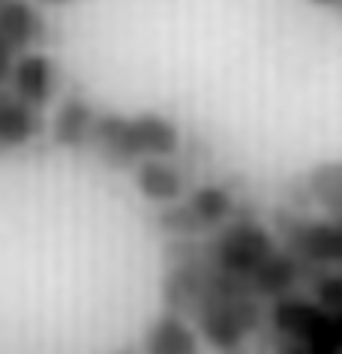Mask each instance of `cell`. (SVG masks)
I'll list each match as a JSON object with an SVG mask.
<instances>
[{
	"instance_id": "cell-1",
	"label": "cell",
	"mask_w": 342,
	"mask_h": 354,
	"mask_svg": "<svg viewBox=\"0 0 342 354\" xmlns=\"http://www.w3.org/2000/svg\"><path fill=\"white\" fill-rule=\"evenodd\" d=\"M87 145L96 150L102 162L114 168H133L151 156L171 159L180 150V129L174 120L153 111L135 114V118L96 114Z\"/></svg>"
},
{
	"instance_id": "cell-2",
	"label": "cell",
	"mask_w": 342,
	"mask_h": 354,
	"mask_svg": "<svg viewBox=\"0 0 342 354\" xmlns=\"http://www.w3.org/2000/svg\"><path fill=\"white\" fill-rule=\"evenodd\" d=\"M198 327L205 339L219 351L240 348V342L258 327V304L249 295H219V291L207 288L201 291V300L196 306Z\"/></svg>"
},
{
	"instance_id": "cell-3",
	"label": "cell",
	"mask_w": 342,
	"mask_h": 354,
	"mask_svg": "<svg viewBox=\"0 0 342 354\" xmlns=\"http://www.w3.org/2000/svg\"><path fill=\"white\" fill-rule=\"evenodd\" d=\"M276 250L274 234L252 219H234L216 234L205 250V268L225 270L231 277H249L270 252Z\"/></svg>"
},
{
	"instance_id": "cell-4",
	"label": "cell",
	"mask_w": 342,
	"mask_h": 354,
	"mask_svg": "<svg viewBox=\"0 0 342 354\" xmlns=\"http://www.w3.org/2000/svg\"><path fill=\"white\" fill-rule=\"evenodd\" d=\"M283 219V237L288 243V252L301 255L303 261L312 264H342V219H288L285 214L276 216Z\"/></svg>"
},
{
	"instance_id": "cell-5",
	"label": "cell",
	"mask_w": 342,
	"mask_h": 354,
	"mask_svg": "<svg viewBox=\"0 0 342 354\" xmlns=\"http://www.w3.org/2000/svg\"><path fill=\"white\" fill-rule=\"evenodd\" d=\"M10 84H12L10 91L15 96H21L24 102H30L33 109H46V105L55 100L57 84H60L57 64L48 55H42L39 48L21 51V55L12 60Z\"/></svg>"
},
{
	"instance_id": "cell-6",
	"label": "cell",
	"mask_w": 342,
	"mask_h": 354,
	"mask_svg": "<svg viewBox=\"0 0 342 354\" xmlns=\"http://www.w3.org/2000/svg\"><path fill=\"white\" fill-rule=\"evenodd\" d=\"M0 39L15 55L33 51L48 39V24L30 0H0Z\"/></svg>"
},
{
	"instance_id": "cell-7",
	"label": "cell",
	"mask_w": 342,
	"mask_h": 354,
	"mask_svg": "<svg viewBox=\"0 0 342 354\" xmlns=\"http://www.w3.org/2000/svg\"><path fill=\"white\" fill-rule=\"evenodd\" d=\"M42 129H46L42 109H33L21 96L0 87V153L30 145L42 136Z\"/></svg>"
},
{
	"instance_id": "cell-8",
	"label": "cell",
	"mask_w": 342,
	"mask_h": 354,
	"mask_svg": "<svg viewBox=\"0 0 342 354\" xmlns=\"http://www.w3.org/2000/svg\"><path fill=\"white\" fill-rule=\"evenodd\" d=\"M135 187L147 201H153V205H171V201L183 198L187 180H183L180 168L171 165L169 159L151 156L135 165Z\"/></svg>"
},
{
	"instance_id": "cell-9",
	"label": "cell",
	"mask_w": 342,
	"mask_h": 354,
	"mask_svg": "<svg viewBox=\"0 0 342 354\" xmlns=\"http://www.w3.org/2000/svg\"><path fill=\"white\" fill-rule=\"evenodd\" d=\"M297 277H301V264H297L294 255L274 250L256 270L249 273L247 279H249L252 295H261V297H285L288 291L297 286Z\"/></svg>"
},
{
	"instance_id": "cell-10",
	"label": "cell",
	"mask_w": 342,
	"mask_h": 354,
	"mask_svg": "<svg viewBox=\"0 0 342 354\" xmlns=\"http://www.w3.org/2000/svg\"><path fill=\"white\" fill-rule=\"evenodd\" d=\"M144 351L147 354H201L196 330L174 313L160 315L151 327H147Z\"/></svg>"
},
{
	"instance_id": "cell-11",
	"label": "cell",
	"mask_w": 342,
	"mask_h": 354,
	"mask_svg": "<svg viewBox=\"0 0 342 354\" xmlns=\"http://www.w3.org/2000/svg\"><path fill=\"white\" fill-rule=\"evenodd\" d=\"M93 120H96L93 105L82 100V96H69L55 114L51 138H55L60 147H84L87 138H91Z\"/></svg>"
},
{
	"instance_id": "cell-12",
	"label": "cell",
	"mask_w": 342,
	"mask_h": 354,
	"mask_svg": "<svg viewBox=\"0 0 342 354\" xmlns=\"http://www.w3.org/2000/svg\"><path fill=\"white\" fill-rule=\"evenodd\" d=\"M330 313L319 304H310V300H301V297H279V304L274 306V313H270V322L279 333H285L288 339H306L310 330L315 324L321 322V318H327Z\"/></svg>"
},
{
	"instance_id": "cell-13",
	"label": "cell",
	"mask_w": 342,
	"mask_h": 354,
	"mask_svg": "<svg viewBox=\"0 0 342 354\" xmlns=\"http://www.w3.org/2000/svg\"><path fill=\"white\" fill-rule=\"evenodd\" d=\"M189 207H192V214L198 216V223L205 225V232H210V228H219V225H225L228 219H231L234 198H231V192L228 189L207 183V187H198L189 196Z\"/></svg>"
},
{
	"instance_id": "cell-14",
	"label": "cell",
	"mask_w": 342,
	"mask_h": 354,
	"mask_svg": "<svg viewBox=\"0 0 342 354\" xmlns=\"http://www.w3.org/2000/svg\"><path fill=\"white\" fill-rule=\"evenodd\" d=\"M310 196L330 210V216L342 219V162H321L306 174Z\"/></svg>"
},
{
	"instance_id": "cell-15",
	"label": "cell",
	"mask_w": 342,
	"mask_h": 354,
	"mask_svg": "<svg viewBox=\"0 0 342 354\" xmlns=\"http://www.w3.org/2000/svg\"><path fill=\"white\" fill-rule=\"evenodd\" d=\"M165 210L160 214V228L169 232L174 237H196V234H205V225L198 223V216L192 214L189 201H171V205H162Z\"/></svg>"
},
{
	"instance_id": "cell-16",
	"label": "cell",
	"mask_w": 342,
	"mask_h": 354,
	"mask_svg": "<svg viewBox=\"0 0 342 354\" xmlns=\"http://www.w3.org/2000/svg\"><path fill=\"white\" fill-rule=\"evenodd\" d=\"M310 354H339V330H336V318L333 313L327 318H321L319 324L310 330L306 339H301Z\"/></svg>"
},
{
	"instance_id": "cell-17",
	"label": "cell",
	"mask_w": 342,
	"mask_h": 354,
	"mask_svg": "<svg viewBox=\"0 0 342 354\" xmlns=\"http://www.w3.org/2000/svg\"><path fill=\"white\" fill-rule=\"evenodd\" d=\"M315 304L327 313H342V273H324L315 282Z\"/></svg>"
},
{
	"instance_id": "cell-18",
	"label": "cell",
	"mask_w": 342,
	"mask_h": 354,
	"mask_svg": "<svg viewBox=\"0 0 342 354\" xmlns=\"http://www.w3.org/2000/svg\"><path fill=\"white\" fill-rule=\"evenodd\" d=\"M12 60H15V51L6 46L3 39H0V87H3V82L10 78V69H12Z\"/></svg>"
},
{
	"instance_id": "cell-19",
	"label": "cell",
	"mask_w": 342,
	"mask_h": 354,
	"mask_svg": "<svg viewBox=\"0 0 342 354\" xmlns=\"http://www.w3.org/2000/svg\"><path fill=\"white\" fill-rule=\"evenodd\" d=\"M279 354H310V351H306V345H303V342L288 339V342L283 345V351H279Z\"/></svg>"
},
{
	"instance_id": "cell-20",
	"label": "cell",
	"mask_w": 342,
	"mask_h": 354,
	"mask_svg": "<svg viewBox=\"0 0 342 354\" xmlns=\"http://www.w3.org/2000/svg\"><path fill=\"white\" fill-rule=\"evenodd\" d=\"M333 318H336V330H339V354H342V313H333Z\"/></svg>"
},
{
	"instance_id": "cell-21",
	"label": "cell",
	"mask_w": 342,
	"mask_h": 354,
	"mask_svg": "<svg viewBox=\"0 0 342 354\" xmlns=\"http://www.w3.org/2000/svg\"><path fill=\"white\" fill-rule=\"evenodd\" d=\"M312 3H315V6H333V10H336L342 0H312Z\"/></svg>"
},
{
	"instance_id": "cell-22",
	"label": "cell",
	"mask_w": 342,
	"mask_h": 354,
	"mask_svg": "<svg viewBox=\"0 0 342 354\" xmlns=\"http://www.w3.org/2000/svg\"><path fill=\"white\" fill-rule=\"evenodd\" d=\"M39 3H48V6H64V3H69V0H39Z\"/></svg>"
},
{
	"instance_id": "cell-23",
	"label": "cell",
	"mask_w": 342,
	"mask_h": 354,
	"mask_svg": "<svg viewBox=\"0 0 342 354\" xmlns=\"http://www.w3.org/2000/svg\"><path fill=\"white\" fill-rule=\"evenodd\" d=\"M222 354H243L240 348H228V351H222Z\"/></svg>"
},
{
	"instance_id": "cell-24",
	"label": "cell",
	"mask_w": 342,
	"mask_h": 354,
	"mask_svg": "<svg viewBox=\"0 0 342 354\" xmlns=\"http://www.w3.org/2000/svg\"><path fill=\"white\" fill-rule=\"evenodd\" d=\"M336 10H339V12H342V3H339V6H336Z\"/></svg>"
}]
</instances>
